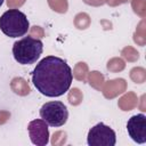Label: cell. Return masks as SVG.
Listing matches in <instances>:
<instances>
[{
    "label": "cell",
    "mask_w": 146,
    "mask_h": 146,
    "mask_svg": "<svg viewBox=\"0 0 146 146\" xmlns=\"http://www.w3.org/2000/svg\"><path fill=\"white\" fill-rule=\"evenodd\" d=\"M72 68L67 62L57 56L42 58L32 71V83L47 97H59L66 94L72 84Z\"/></svg>",
    "instance_id": "obj_1"
},
{
    "label": "cell",
    "mask_w": 146,
    "mask_h": 146,
    "mask_svg": "<svg viewBox=\"0 0 146 146\" xmlns=\"http://www.w3.org/2000/svg\"><path fill=\"white\" fill-rule=\"evenodd\" d=\"M43 51V43L40 39L24 36L16 41L13 46V55L15 60L22 65H31L36 63Z\"/></svg>",
    "instance_id": "obj_2"
},
{
    "label": "cell",
    "mask_w": 146,
    "mask_h": 146,
    "mask_svg": "<svg viewBox=\"0 0 146 146\" xmlns=\"http://www.w3.org/2000/svg\"><path fill=\"white\" fill-rule=\"evenodd\" d=\"M30 29L26 15L18 9H9L0 17V30L9 38L24 36Z\"/></svg>",
    "instance_id": "obj_3"
},
{
    "label": "cell",
    "mask_w": 146,
    "mask_h": 146,
    "mask_svg": "<svg viewBox=\"0 0 146 146\" xmlns=\"http://www.w3.org/2000/svg\"><path fill=\"white\" fill-rule=\"evenodd\" d=\"M40 117L49 127L59 128L67 122L68 111H67V107L64 105V103L58 100H52L41 106Z\"/></svg>",
    "instance_id": "obj_4"
},
{
    "label": "cell",
    "mask_w": 146,
    "mask_h": 146,
    "mask_svg": "<svg viewBox=\"0 0 146 146\" xmlns=\"http://www.w3.org/2000/svg\"><path fill=\"white\" fill-rule=\"evenodd\" d=\"M87 143L89 146H114L116 133L111 127L99 122L89 130Z\"/></svg>",
    "instance_id": "obj_5"
},
{
    "label": "cell",
    "mask_w": 146,
    "mask_h": 146,
    "mask_svg": "<svg viewBox=\"0 0 146 146\" xmlns=\"http://www.w3.org/2000/svg\"><path fill=\"white\" fill-rule=\"evenodd\" d=\"M127 131L133 141L146 143V115L143 113L132 115L127 122Z\"/></svg>",
    "instance_id": "obj_6"
},
{
    "label": "cell",
    "mask_w": 146,
    "mask_h": 146,
    "mask_svg": "<svg viewBox=\"0 0 146 146\" xmlns=\"http://www.w3.org/2000/svg\"><path fill=\"white\" fill-rule=\"evenodd\" d=\"M48 124L42 119L32 120L27 124V131L32 144L36 146H46L49 144V129Z\"/></svg>",
    "instance_id": "obj_7"
},
{
    "label": "cell",
    "mask_w": 146,
    "mask_h": 146,
    "mask_svg": "<svg viewBox=\"0 0 146 146\" xmlns=\"http://www.w3.org/2000/svg\"><path fill=\"white\" fill-rule=\"evenodd\" d=\"M3 1H5V0H0V7L3 5Z\"/></svg>",
    "instance_id": "obj_8"
}]
</instances>
